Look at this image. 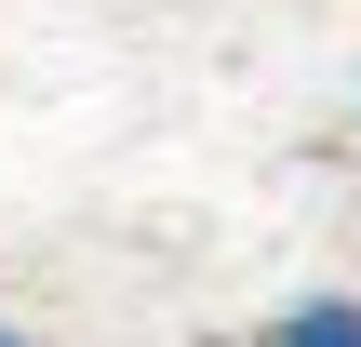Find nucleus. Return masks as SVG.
I'll use <instances>...</instances> for the list:
<instances>
[{"label": "nucleus", "instance_id": "nucleus-1", "mask_svg": "<svg viewBox=\"0 0 361 347\" xmlns=\"http://www.w3.org/2000/svg\"><path fill=\"white\" fill-rule=\"evenodd\" d=\"M268 347H361V294H295L268 321Z\"/></svg>", "mask_w": 361, "mask_h": 347}, {"label": "nucleus", "instance_id": "nucleus-2", "mask_svg": "<svg viewBox=\"0 0 361 347\" xmlns=\"http://www.w3.org/2000/svg\"><path fill=\"white\" fill-rule=\"evenodd\" d=\"M0 347H40V334H13V321H0Z\"/></svg>", "mask_w": 361, "mask_h": 347}]
</instances>
